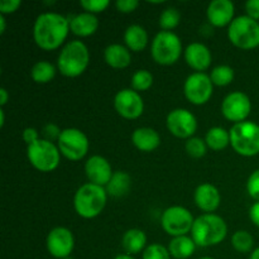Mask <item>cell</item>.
I'll use <instances>...</instances> for the list:
<instances>
[{
    "label": "cell",
    "mask_w": 259,
    "mask_h": 259,
    "mask_svg": "<svg viewBox=\"0 0 259 259\" xmlns=\"http://www.w3.org/2000/svg\"><path fill=\"white\" fill-rule=\"evenodd\" d=\"M232 245L237 252L249 253L254 245V239L250 235V233L245 232V230H238L233 234Z\"/></svg>",
    "instance_id": "30"
},
{
    "label": "cell",
    "mask_w": 259,
    "mask_h": 259,
    "mask_svg": "<svg viewBox=\"0 0 259 259\" xmlns=\"http://www.w3.org/2000/svg\"><path fill=\"white\" fill-rule=\"evenodd\" d=\"M247 191L252 199L259 201V169L253 172L248 179Z\"/></svg>",
    "instance_id": "36"
},
{
    "label": "cell",
    "mask_w": 259,
    "mask_h": 259,
    "mask_svg": "<svg viewBox=\"0 0 259 259\" xmlns=\"http://www.w3.org/2000/svg\"><path fill=\"white\" fill-rule=\"evenodd\" d=\"M8 99H9V95H8V91L5 90L4 88L0 89V105L4 106L5 104L8 103Z\"/></svg>",
    "instance_id": "43"
},
{
    "label": "cell",
    "mask_w": 259,
    "mask_h": 259,
    "mask_svg": "<svg viewBox=\"0 0 259 259\" xmlns=\"http://www.w3.org/2000/svg\"><path fill=\"white\" fill-rule=\"evenodd\" d=\"M195 202L197 207L202 211L211 214L212 211L219 207L222 197H220L219 190L211 184H202L197 186L195 190Z\"/></svg>",
    "instance_id": "19"
},
{
    "label": "cell",
    "mask_w": 259,
    "mask_h": 259,
    "mask_svg": "<svg viewBox=\"0 0 259 259\" xmlns=\"http://www.w3.org/2000/svg\"><path fill=\"white\" fill-rule=\"evenodd\" d=\"M230 144L238 154L253 157L259 153V125L253 121H242L232 126Z\"/></svg>",
    "instance_id": "5"
},
{
    "label": "cell",
    "mask_w": 259,
    "mask_h": 259,
    "mask_svg": "<svg viewBox=\"0 0 259 259\" xmlns=\"http://www.w3.org/2000/svg\"><path fill=\"white\" fill-rule=\"evenodd\" d=\"M210 78H211L214 85L227 86L234 80V70L227 65L217 66V67L212 68L211 73H210Z\"/></svg>",
    "instance_id": "29"
},
{
    "label": "cell",
    "mask_w": 259,
    "mask_h": 259,
    "mask_svg": "<svg viewBox=\"0 0 259 259\" xmlns=\"http://www.w3.org/2000/svg\"><path fill=\"white\" fill-rule=\"evenodd\" d=\"M249 218L252 220V223L254 225H257L259 228V201L255 202V204L252 205L249 210Z\"/></svg>",
    "instance_id": "42"
},
{
    "label": "cell",
    "mask_w": 259,
    "mask_h": 259,
    "mask_svg": "<svg viewBox=\"0 0 259 259\" xmlns=\"http://www.w3.org/2000/svg\"><path fill=\"white\" fill-rule=\"evenodd\" d=\"M249 259H259V248H257V249H254L250 253Z\"/></svg>",
    "instance_id": "45"
},
{
    "label": "cell",
    "mask_w": 259,
    "mask_h": 259,
    "mask_svg": "<svg viewBox=\"0 0 259 259\" xmlns=\"http://www.w3.org/2000/svg\"><path fill=\"white\" fill-rule=\"evenodd\" d=\"M114 106L120 116L125 119H137L143 114L144 103L142 96L133 89H124L115 95Z\"/></svg>",
    "instance_id": "15"
},
{
    "label": "cell",
    "mask_w": 259,
    "mask_h": 259,
    "mask_svg": "<svg viewBox=\"0 0 259 259\" xmlns=\"http://www.w3.org/2000/svg\"><path fill=\"white\" fill-rule=\"evenodd\" d=\"M212 81L210 76L204 72L191 73L186 78L184 93L187 100L194 105H202L210 100L212 95Z\"/></svg>",
    "instance_id": "11"
},
{
    "label": "cell",
    "mask_w": 259,
    "mask_h": 259,
    "mask_svg": "<svg viewBox=\"0 0 259 259\" xmlns=\"http://www.w3.org/2000/svg\"><path fill=\"white\" fill-rule=\"evenodd\" d=\"M85 172L89 181L99 186H106L113 177L110 163L101 156H93L86 161Z\"/></svg>",
    "instance_id": "16"
},
{
    "label": "cell",
    "mask_w": 259,
    "mask_h": 259,
    "mask_svg": "<svg viewBox=\"0 0 259 259\" xmlns=\"http://www.w3.org/2000/svg\"><path fill=\"white\" fill-rule=\"evenodd\" d=\"M105 62L113 68H125L131 65L132 55L131 51L121 45H110L104 51Z\"/></svg>",
    "instance_id": "22"
},
{
    "label": "cell",
    "mask_w": 259,
    "mask_h": 259,
    "mask_svg": "<svg viewBox=\"0 0 259 259\" xmlns=\"http://www.w3.org/2000/svg\"><path fill=\"white\" fill-rule=\"evenodd\" d=\"M0 118H2L0 119V126L3 128V126H4V123H5V115H4V110H3V109L0 110Z\"/></svg>",
    "instance_id": "46"
},
{
    "label": "cell",
    "mask_w": 259,
    "mask_h": 259,
    "mask_svg": "<svg viewBox=\"0 0 259 259\" xmlns=\"http://www.w3.org/2000/svg\"><path fill=\"white\" fill-rule=\"evenodd\" d=\"M143 259H171L168 248L161 244H151L143 250Z\"/></svg>",
    "instance_id": "34"
},
{
    "label": "cell",
    "mask_w": 259,
    "mask_h": 259,
    "mask_svg": "<svg viewBox=\"0 0 259 259\" xmlns=\"http://www.w3.org/2000/svg\"><path fill=\"white\" fill-rule=\"evenodd\" d=\"M185 60L192 70L202 72L211 65V52L202 43H191L185 50Z\"/></svg>",
    "instance_id": "18"
},
{
    "label": "cell",
    "mask_w": 259,
    "mask_h": 259,
    "mask_svg": "<svg viewBox=\"0 0 259 259\" xmlns=\"http://www.w3.org/2000/svg\"><path fill=\"white\" fill-rule=\"evenodd\" d=\"M132 142L142 152H152L161 144V137L152 128H138L132 134Z\"/></svg>",
    "instance_id": "21"
},
{
    "label": "cell",
    "mask_w": 259,
    "mask_h": 259,
    "mask_svg": "<svg viewBox=\"0 0 259 259\" xmlns=\"http://www.w3.org/2000/svg\"><path fill=\"white\" fill-rule=\"evenodd\" d=\"M235 8L230 0H214L209 4L206 15L214 27H225L233 22Z\"/></svg>",
    "instance_id": "17"
},
{
    "label": "cell",
    "mask_w": 259,
    "mask_h": 259,
    "mask_svg": "<svg viewBox=\"0 0 259 259\" xmlns=\"http://www.w3.org/2000/svg\"><path fill=\"white\" fill-rule=\"evenodd\" d=\"M200 259H214V258H211V257H202V258H200Z\"/></svg>",
    "instance_id": "48"
},
{
    "label": "cell",
    "mask_w": 259,
    "mask_h": 259,
    "mask_svg": "<svg viewBox=\"0 0 259 259\" xmlns=\"http://www.w3.org/2000/svg\"><path fill=\"white\" fill-rule=\"evenodd\" d=\"M70 30L68 18L58 13H43L35 19L33 38L39 48L45 51H53L61 47Z\"/></svg>",
    "instance_id": "1"
},
{
    "label": "cell",
    "mask_w": 259,
    "mask_h": 259,
    "mask_svg": "<svg viewBox=\"0 0 259 259\" xmlns=\"http://www.w3.org/2000/svg\"><path fill=\"white\" fill-rule=\"evenodd\" d=\"M65 259H73V258H71V257H68V258H65Z\"/></svg>",
    "instance_id": "49"
},
{
    "label": "cell",
    "mask_w": 259,
    "mask_h": 259,
    "mask_svg": "<svg viewBox=\"0 0 259 259\" xmlns=\"http://www.w3.org/2000/svg\"><path fill=\"white\" fill-rule=\"evenodd\" d=\"M43 132H45V136L47 137L48 141H52V139L56 138H57L58 141V138H60L61 136V132L62 131H60L58 126L55 125V124H47V125L45 126V129H43Z\"/></svg>",
    "instance_id": "40"
},
{
    "label": "cell",
    "mask_w": 259,
    "mask_h": 259,
    "mask_svg": "<svg viewBox=\"0 0 259 259\" xmlns=\"http://www.w3.org/2000/svg\"><path fill=\"white\" fill-rule=\"evenodd\" d=\"M27 157L35 169L40 172H52L60 164L61 152L58 147L48 139H38L28 146Z\"/></svg>",
    "instance_id": "8"
},
{
    "label": "cell",
    "mask_w": 259,
    "mask_h": 259,
    "mask_svg": "<svg viewBox=\"0 0 259 259\" xmlns=\"http://www.w3.org/2000/svg\"><path fill=\"white\" fill-rule=\"evenodd\" d=\"M138 0H118L115 3V7L121 13H132L138 8Z\"/></svg>",
    "instance_id": "38"
},
{
    "label": "cell",
    "mask_w": 259,
    "mask_h": 259,
    "mask_svg": "<svg viewBox=\"0 0 259 259\" xmlns=\"http://www.w3.org/2000/svg\"><path fill=\"white\" fill-rule=\"evenodd\" d=\"M206 146L212 151H222L230 144V133L222 126H214L206 133Z\"/></svg>",
    "instance_id": "27"
},
{
    "label": "cell",
    "mask_w": 259,
    "mask_h": 259,
    "mask_svg": "<svg viewBox=\"0 0 259 259\" xmlns=\"http://www.w3.org/2000/svg\"><path fill=\"white\" fill-rule=\"evenodd\" d=\"M167 128L177 138L190 139L197 129V121L194 114L186 109H175L167 115Z\"/></svg>",
    "instance_id": "12"
},
{
    "label": "cell",
    "mask_w": 259,
    "mask_h": 259,
    "mask_svg": "<svg viewBox=\"0 0 259 259\" xmlns=\"http://www.w3.org/2000/svg\"><path fill=\"white\" fill-rule=\"evenodd\" d=\"M110 2L109 0H81L80 5L88 13L95 14V13H101L109 7Z\"/></svg>",
    "instance_id": "35"
},
{
    "label": "cell",
    "mask_w": 259,
    "mask_h": 259,
    "mask_svg": "<svg viewBox=\"0 0 259 259\" xmlns=\"http://www.w3.org/2000/svg\"><path fill=\"white\" fill-rule=\"evenodd\" d=\"M0 25H2V28H0V34H3L5 32V18L2 14H0Z\"/></svg>",
    "instance_id": "44"
},
{
    "label": "cell",
    "mask_w": 259,
    "mask_h": 259,
    "mask_svg": "<svg viewBox=\"0 0 259 259\" xmlns=\"http://www.w3.org/2000/svg\"><path fill=\"white\" fill-rule=\"evenodd\" d=\"M181 20V14L176 8H167L162 12L159 17V25L166 32H171V29H175L180 24Z\"/></svg>",
    "instance_id": "31"
},
{
    "label": "cell",
    "mask_w": 259,
    "mask_h": 259,
    "mask_svg": "<svg viewBox=\"0 0 259 259\" xmlns=\"http://www.w3.org/2000/svg\"><path fill=\"white\" fill-rule=\"evenodd\" d=\"M252 109L249 98L244 93L234 91L224 99L222 104V113L228 120L237 123L245 121Z\"/></svg>",
    "instance_id": "14"
},
{
    "label": "cell",
    "mask_w": 259,
    "mask_h": 259,
    "mask_svg": "<svg viewBox=\"0 0 259 259\" xmlns=\"http://www.w3.org/2000/svg\"><path fill=\"white\" fill-rule=\"evenodd\" d=\"M228 37L235 47L253 50L259 46V23L248 15L235 18L229 25Z\"/></svg>",
    "instance_id": "7"
},
{
    "label": "cell",
    "mask_w": 259,
    "mask_h": 259,
    "mask_svg": "<svg viewBox=\"0 0 259 259\" xmlns=\"http://www.w3.org/2000/svg\"><path fill=\"white\" fill-rule=\"evenodd\" d=\"M132 89L138 91H146L153 85V75L147 70H138L132 76Z\"/></svg>",
    "instance_id": "32"
},
{
    "label": "cell",
    "mask_w": 259,
    "mask_h": 259,
    "mask_svg": "<svg viewBox=\"0 0 259 259\" xmlns=\"http://www.w3.org/2000/svg\"><path fill=\"white\" fill-rule=\"evenodd\" d=\"M68 22H70L71 32L78 37H89L94 34L99 28L98 18L95 17V14L88 12L72 15L68 18Z\"/></svg>",
    "instance_id": "20"
},
{
    "label": "cell",
    "mask_w": 259,
    "mask_h": 259,
    "mask_svg": "<svg viewBox=\"0 0 259 259\" xmlns=\"http://www.w3.org/2000/svg\"><path fill=\"white\" fill-rule=\"evenodd\" d=\"M124 40H125L126 48L129 51L141 52L148 43V34L142 25L132 24L126 28L125 33H124Z\"/></svg>",
    "instance_id": "23"
},
{
    "label": "cell",
    "mask_w": 259,
    "mask_h": 259,
    "mask_svg": "<svg viewBox=\"0 0 259 259\" xmlns=\"http://www.w3.org/2000/svg\"><path fill=\"white\" fill-rule=\"evenodd\" d=\"M182 43L179 35L172 32L161 30L152 40L151 55L158 65L171 66L180 60Z\"/></svg>",
    "instance_id": "6"
},
{
    "label": "cell",
    "mask_w": 259,
    "mask_h": 259,
    "mask_svg": "<svg viewBox=\"0 0 259 259\" xmlns=\"http://www.w3.org/2000/svg\"><path fill=\"white\" fill-rule=\"evenodd\" d=\"M132 179L126 172L116 171L113 174V177L106 185V192L113 197H121L126 195L131 190Z\"/></svg>",
    "instance_id": "26"
},
{
    "label": "cell",
    "mask_w": 259,
    "mask_h": 259,
    "mask_svg": "<svg viewBox=\"0 0 259 259\" xmlns=\"http://www.w3.org/2000/svg\"><path fill=\"white\" fill-rule=\"evenodd\" d=\"M47 250L52 257L57 259L68 258L75 247V238L70 229L57 227L51 230L46 240Z\"/></svg>",
    "instance_id": "13"
},
{
    "label": "cell",
    "mask_w": 259,
    "mask_h": 259,
    "mask_svg": "<svg viewBox=\"0 0 259 259\" xmlns=\"http://www.w3.org/2000/svg\"><path fill=\"white\" fill-rule=\"evenodd\" d=\"M196 247L197 245L195 244L192 238L182 235V237H175L169 242L168 250L171 257L176 259H187L194 254Z\"/></svg>",
    "instance_id": "25"
},
{
    "label": "cell",
    "mask_w": 259,
    "mask_h": 259,
    "mask_svg": "<svg viewBox=\"0 0 259 259\" xmlns=\"http://www.w3.org/2000/svg\"><path fill=\"white\" fill-rule=\"evenodd\" d=\"M185 148H186L187 154L192 158H201L206 154V142L202 141L201 138H197V137H192V138L187 139L186 144H185Z\"/></svg>",
    "instance_id": "33"
},
{
    "label": "cell",
    "mask_w": 259,
    "mask_h": 259,
    "mask_svg": "<svg viewBox=\"0 0 259 259\" xmlns=\"http://www.w3.org/2000/svg\"><path fill=\"white\" fill-rule=\"evenodd\" d=\"M191 234L197 247L205 248L218 245L227 237V223L219 215L204 214L195 219Z\"/></svg>",
    "instance_id": "2"
},
{
    "label": "cell",
    "mask_w": 259,
    "mask_h": 259,
    "mask_svg": "<svg viewBox=\"0 0 259 259\" xmlns=\"http://www.w3.org/2000/svg\"><path fill=\"white\" fill-rule=\"evenodd\" d=\"M57 147L61 154L67 159L80 161L89 152V139L80 129L67 128L61 132Z\"/></svg>",
    "instance_id": "9"
},
{
    "label": "cell",
    "mask_w": 259,
    "mask_h": 259,
    "mask_svg": "<svg viewBox=\"0 0 259 259\" xmlns=\"http://www.w3.org/2000/svg\"><path fill=\"white\" fill-rule=\"evenodd\" d=\"M147 237L143 230L141 229H129L128 232L124 233L123 239H121V245L125 250V254L133 255L138 254L142 250L146 249Z\"/></svg>",
    "instance_id": "24"
},
{
    "label": "cell",
    "mask_w": 259,
    "mask_h": 259,
    "mask_svg": "<svg viewBox=\"0 0 259 259\" xmlns=\"http://www.w3.org/2000/svg\"><path fill=\"white\" fill-rule=\"evenodd\" d=\"M195 219L191 212L182 206H171L164 210L161 224L164 232L172 237H182L191 232Z\"/></svg>",
    "instance_id": "10"
},
{
    "label": "cell",
    "mask_w": 259,
    "mask_h": 259,
    "mask_svg": "<svg viewBox=\"0 0 259 259\" xmlns=\"http://www.w3.org/2000/svg\"><path fill=\"white\" fill-rule=\"evenodd\" d=\"M108 200V192L103 186L91 182L82 185L76 191L73 206L76 212L83 219L96 218L104 210Z\"/></svg>",
    "instance_id": "4"
},
{
    "label": "cell",
    "mask_w": 259,
    "mask_h": 259,
    "mask_svg": "<svg viewBox=\"0 0 259 259\" xmlns=\"http://www.w3.org/2000/svg\"><path fill=\"white\" fill-rule=\"evenodd\" d=\"M23 139L29 146V144L37 142L39 139V136H38V132L34 128H25L24 132H23Z\"/></svg>",
    "instance_id": "41"
},
{
    "label": "cell",
    "mask_w": 259,
    "mask_h": 259,
    "mask_svg": "<svg viewBox=\"0 0 259 259\" xmlns=\"http://www.w3.org/2000/svg\"><path fill=\"white\" fill-rule=\"evenodd\" d=\"M20 5H22L20 0H3L0 2V13L2 15L10 14V13L17 12Z\"/></svg>",
    "instance_id": "37"
},
{
    "label": "cell",
    "mask_w": 259,
    "mask_h": 259,
    "mask_svg": "<svg viewBox=\"0 0 259 259\" xmlns=\"http://www.w3.org/2000/svg\"><path fill=\"white\" fill-rule=\"evenodd\" d=\"M245 10H247V15L252 19H259V0H249L245 3Z\"/></svg>",
    "instance_id": "39"
},
{
    "label": "cell",
    "mask_w": 259,
    "mask_h": 259,
    "mask_svg": "<svg viewBox=\"0 0 259 259\" xmlns=\"http://www.w3.org/2000/svg\"><path fill=\"white\" fill-rule=\"evenodd\" d=\"M90 62V53L81 40H71L61 51L57 60L58 71L66 77L82 75Z\"/></svg>",
    "instance_id": "3"
},
{
    "label": "cell",
    "mask_w": 259,
    "mask_h": 259,
    "mask_svg": "<svg viewBox=\"0 0 259 259\" xmlns=\"http://www.w3.org/2000/svg\"><path fill=\"white\" fill-rule=\"evenodd\" d=\"M56 75V67L48 61H38L30 70V76L37 83H47L53 80Z\"/></svg>",
    "instance_id": "28"
},
{
    "label": "cell",
    "mask_w": 259,
    "mask_h": 259,
    "mask_svg": "<svg viewBox=\"0 0 259 259\" xmlns=\"http://www.w3.org/2000/svg\"><path fill=\"white\" fill-rule=\"evenodd\" d=\"M114 259H134V258L129 254H119V255H116Z\"/></svg>",
    "instance_id": "47"
}]
</instances>
